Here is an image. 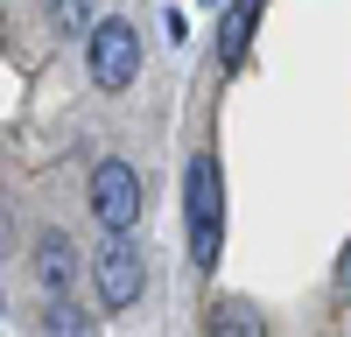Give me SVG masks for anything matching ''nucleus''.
<instances>
[{"instance_id": "1", "label": "nucleus", "mask_w": 351, "mask_h": 337, "mask_svg": "<svg viewBox=\"0 0 351 337\" xmlns=\"http://www.w3.org/2000/svg\"><path fill=\"white\" fill-rule=\"evenodd\" d=\"M183 225H190V260L211 274L218 253H225V176H218V155L190 162V176H183Z\"/></svg>"}, {"instance_id": "2", "label": "nucleus", "mask_w": 351, "mask_h": 337, "mask_svg": "<svg viewBox=\"0 0 351 337\" xmlns=\"http://www.w3.org/2000/svg\"><path fill=\"white\" fill-rule=\"evenodd\" d=\"M84 64H92V84L99 92H127L141 77V28L127 14H106L92 21V36H84Z\"/></svg>"}, {"instance_id": "3", "label": "nucleus", "mask_w": 351, "mask_h": 337, "mask_svg": "<svg viewBox=\"0 0 351 337\" xmlns=\"http://www.w3.org/2000/svg\"><path fill=\"white\" fill-rule=\"evenodd\" d=\"M92 281H99V302L106 309H134L141 288H148V260H141V246L127 232H106L99 253H92Z\"/></svg>"}, {"instance_id": "4", "label": "nucleus", "mask_w": 351, "mask_h": 337, "mask_svg": "<svg viewBox=\"0 0 351 337\" xmlns=\"http://www.w3.org/2000/svg\"><path fill=\"white\" fill-rule=\"evenodd\" d=\"M92 218L106 225V232H134V218H141V176L127 162H99L92 168Z\"/></svg>"}, {"instance_id": "5", "label": "nucleus", "mask_w": 351, "mask_h": 337, "mask_svg": "<svg viewBox=\"0 0 351 337\" xmlns=\"http://www.w3.org/2000/svg\"><path fill=\"white\" fill-rule=\"evenodd\" d=\"M71 267H77L71 239L64 232H43L36 239V281H43V288H71Z\"/></svg>"}, {"instance_id": "6", "label": "nucleus", "mask_w": 351, "mask_h": 337, "mask_svg": "<svg viewBox=\"0 0 351 337\" xmlns=\"http://www.w3.org/2000/svg\"><path fill=\"white\" fill-rule=\"evenodd\" d=\"M253 21H260V0H232V14H225V28H218V56H225V64H246Z\"/></svg>"}, {"instance_id": "7", "label": "nucleus", "mask_w": 351, "mask_h": 337, "mask_svg": "<svg viewBox=\"0 0 351 337\" xmlns=\"http://www.w3.org/2000/svg\"><path fill=\"white\" fill-rule=\"evenodd\" d=\"M211 330H267V316H260L253 302H218L211 309Z\"/></svg>"}, {"instance_id": "8", "label": "nucleus", "mask_w": 351, "mask_h": 337, "mask_svg": "<svg viewBox=\"0 0 351 337\" xmlns=\"http://www.w3.org/2000/svg\"><path fill=\"white\" fill-rule=\"evenodd\" d=\"M84 8H92V0H49V14H56L64 36H77V28H84Z\"/></svg>"}, {"instance_id": "9", "label": "nucleus", "mask_w": 351, "mask_h": 337, "mask_svg": "<svg viewBox=\"0 0 351 337\" xmlns=\"http://www.w3.org/2000/svg\"><path fill=\"white\" fill-rule=\"evenodd\" d=\"M43 323H49V330H84V316H77V309H64V302H49Z\"/></svg>"}]
</instances>
